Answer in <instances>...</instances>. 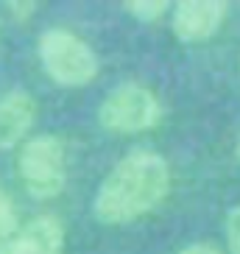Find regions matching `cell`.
<instances>
[{"label":"cell","instance_id":"cell-1","mask_svg":"<svg viewBox=\"0 0 240 254\" xmlns=\"http://www.w3.org/2000/svg\"><path fill=\"white\" fill-rule=\"evenodd\" d=\"M171 182V165L162 154L134 148L106 173L95 190L92 212L106 226H126L165 201Z\"/></svg>","mask_w":240,"mask_h":254},{"label":"cell","instance_id":"cell-2","mask_svg":"<svg viewBox=\"0 0 240 254\" xmlns=\"http://www.w3.org/2000/svg\"><path fill=\"white\" fill-rule=\"evenodd\" d=\"M37 53L45 73L59 87H67V90H78V87L92 84L98 70H101L95 51L78 34L67 28L42 31L37 42Z\"/></svg>","mask_w":240,"mask_h":254},{"label":"cell","instance_id":"cell-3","mask_svg":"<svg viewBox=\"0 0 240 254\" xmlns=\"http://www.w3.org/2000/svg\"><path fill=\"white\" fill-rule=\"evenodd\" d=\"M20 179L25 193L37 201H51L61 195L67 185V159H64V142L56 134H37L25 140L17 157Z\"/></svg>","mask_w":240,"mask_h":254},{"label":"cell","instance_id":"cell-4","mask_svg":"<svg viewBox=\"0 0 240 254\" xmlns=\"http://www.w3.org/2000/svg\"><path fill=\"white\" fill-rule=\"evenodd\" d=\"M162 120V104L140 81H123L98 106V123L109 134H140L157 128Z\"/></svg>","mask_w":240,"mask_h":254},{"label":"cell","instance_id":"cell-5","mask_svg":"<svg viewBox=\"0 0 240 254\" xmlns=\"http://www.w3.org/2000/svg\"><path fill=\"white\" fill-rule=\"evenodd\" d=\"M229 14V3L226 0H179L171 8V28L173 37L195 45V42H207L221 31Z\"/></svg>","mask_w":240,"mask_h":254},{"label":"cell","instance_id":"cell-6","mask_svg":"<svg viewBox=\"0 0 240 254\" xmlns=\"http://www.w3.org/2000/svg\"><path fill=\"white\" fill-rule=\"evenodd\" d=\"M64 252V224L56 215H37L8 238L0 254H61Z\"/></svg>","mask_w":240,"mask_h":254},{"label":"cell","instance_id":"cell-7","mask_svg":"<svg viewBox=\"0 0 240 254\" xmlns=\"http://www.w3.org/2000/svg\"><path fill=\"white\" fill-rule=\"evenodd\" d=\"M37 120V101L25 90L0 95V151L20 145Z\"/></svg>","mask_w":240,"mask_h":254},{"label":"cell","instance_id":"cell-8","mask_svg":"<svg viewBox=\"0 0 240 254\" xmlns=\"http://www.w3.org/2000/svg\"><path fill=\"white\" fill-rule=\"evenodd\" d=\"M131 17H137L140 23H157L159 17H165L171 11L168 0H128L123 6Z\"/></svg>","mask_w":240,"mask_h":254},{"label":"cell","instance_id":"cell-9","mask_svg":"<svg viewBox=\"0 0 240 254\" xmlns=\"http://www.w3.org/2000/svg\"><path fill=\"white\" fill-rule=\"evenodd\" d=\"M17 229H20V212H17L14 201H11V195L0 190V246L8 238H14Z\"/></svg>","mask_w":240,"mask_h":254},{"label":"cell","instance_id":"cell-10","mask_svg":"<svg viewBox=\"0 0 240 254\" xmlns=\"http://www.w3.org/2000/svg\"><path fill=\"white\" fill-rule=\"evenodd\" d=\"M224 232H226V246H229V252L240 254V204L226 212Z\"/></svg>","mask_w":240,"mask_h":254},{"label":"cell","instance_id":"cell-11","mask_svg":"<svg viewBox=\"0 0 240 254\" xmlns=\"http://www.w3.org/2000/svg\"><path fill=\"white\" fill-rule=\"evenodd\" d=\"M6 11L14 17V23H28L34 17V11H37V3L34 0H8Z\"/></svg>","mask_w":240,"mask_h":254},{"label":"cell","instance_id":"cell-12","mask_svg":"<svg viewBox=\"0 0 240 254\" xmlns=\"http://www.w3.org/2000/svg\"><path fill=\"white\" fill-rule=\"evenodd\" d=\"M179 254H224L218 246H212V243H190V246H184Z\"/></svg>","mask_w":240,"mask_h":254},{"label":"cell","instance_id":"cell-13","mask_svg":"<svg viewBox=\"0 0 240 254\" xmlns=\"http://www.w3.org/2000/svg\"><path fill=\"white\" fill-rule=\"evenodd\" d=\"M235 157H238V162H240V137H238V145H235Z\"/></svg>","mask_w":240,"mask_h":254}]
</instances>
